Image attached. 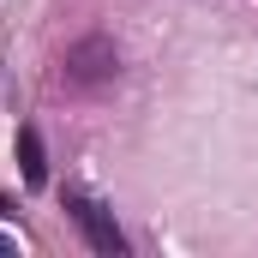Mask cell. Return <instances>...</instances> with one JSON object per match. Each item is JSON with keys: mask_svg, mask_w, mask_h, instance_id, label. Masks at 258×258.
<instances>
[{"mask_svg": "<svg viewBox=\"0 0 258 258\" xmlns=\"http://www.w3.org/2000/svg\"><path fill=\"white\" fill-rule=\"evenodd\" d=\"M66 210H72V222L84 228L90 252H102V258H120V252H126V234L114 228V216H108V204H102V198H90V192H66Z\"/></svg>", "mask_w": 258, "mask_h": 258, "instance_id": "6da1fadb", "label": "cell"}, {"mask_svg": "<svg viewBox=\"0 0 258 258\" xmlns=\"http://www.w3.org/2000/svg\"><path fill=\"white\" fill-rule=\"evenodd\" d=\"M18 252V246H12V234H0V258H12Z\"/></svg>", "mask_w": 258, "mask_h": 258, "instance_id": "277c9868", "label": "cell"}, {"mask_svg": "<svg viewBox=\"0 0 258 258\" xmlns=\"http://www.w3.org/2000/svg\"><path fill=\"white\" fill-rule=\"evenodd\" d=\"M114 42L108 36H84L78 48H66V84H102V78H114Z\"/></svg>", "mask_w": 258, "mask_h": 258, "instance_id": "7a4b0ae2", "label": "cell"}, {"mask_svg": "<svg viewBox=\"0 0 258 258\" xmlns=\"http://www.w3.org/2000/svg\"><path fill=\"white\" fill-rule=\"evenodd\" d=\"M18 162H24V186H48V156H42V138H36V126L18 132Z\"/></svg>", "mask_w": 258, "mask_h": 258, "instance_id": "3957f363", "label": "cell"}]
</instances>
